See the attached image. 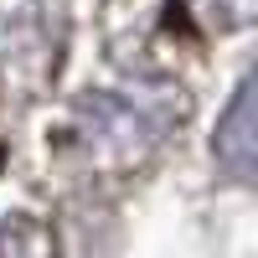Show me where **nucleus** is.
Returning <instances> with one entry per match:
<instances>
[{
    "label": "nucleus",
    "mask_w": 258,
    "mask_h": 258,
    "mask_svg": "<svg viewBox=\"0 0 258 258\" xmlns=\"http://www.w3.org/2000/svg\"><path fill=\"white\" fill-rule=\"evenodd\" d=\"M186 114V93L165 78H135L119 88H93L73 103L68 140L98 170H135L170 140Z\"/></svg>",
    "instance_id": "obj_1"
},
{
    "label": "nucleus",
    "mask_w": 258,
    "mask_h": 258,
    "mask_svg": "<svg viewBox=\"0 0 258 258\" xmlns=\"http://www.w3.org/2000/svg\"><path fill=\"white\" fill-rule=\"evenodd\" d=\"M0 258H52L47 232H41L36 222H26V217L0 222Z\"/></svg>",
    "instance_id": "obj_3"
},
{
    "label": "nucleus",
    "mask_w": 258,
    "mask_h": 258,
    "mask_svg": "<svg viewBox=\"0 0 258 258\" xmlns=\"http://www.w3.org/2000/svg\"><path fill=\"white\" fill-rule=\"evenodd\" d=\"M191 6L212 26H248V21H258V0H191Z\"/></svg>",
    "instance_id": "obj_4"
},
{
    "label": "nucleus",
    "mask_w": 258,
    "mask_h": 258,
    "mask_svg": "<svg viewBox=\"0 0 258 258\" xmlns=\"http://www.w3.org/2000/svg\"><path fill=\"white\" fill-rule=\"evenodd\" d=\"M217 160L227 176L238 181H258V68L243 78V88L232 93V103L222 109V124H217Z\"/></svg>",
    "instance_id": "obj_2"
}]
</instances>
